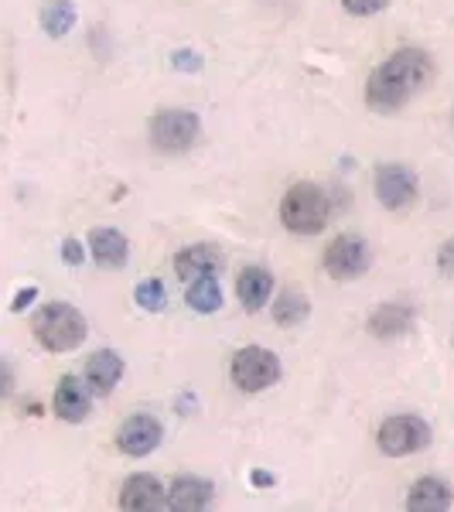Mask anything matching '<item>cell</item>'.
Wrapping results in <instances>:
<instances>
[{
    "label": "cell",
    "mask_w": 454,
    "mask_h": 512,
    "mask_svg": "<svg viewBox=\"0 0 454 512\" xmlns=\"http://www.w3.org/2000/svg\"><path fill=\"white\" fill-rule=\"evenodd\" d=\"M431 72H434V65L424 52L403 48V52L386 59L373 76H369L366 103L373 106V110H400L407 99H414L420 89L427 86Z\"/></svg>",
    "instance_id": "cell-1"
},
{
    "label": "cell",
    "mask_w": 454,
    "mask_h": 512,
    "mask_svg": "<svg viewBox=\"0 0 454 512\" xmlns=\"http://www.w3.org/2000/svg\"><path fill=\"white\" fill-rule=\"evenodd\" d=\"M328 216H332V202H328V195L321 192L318 185H311V181L294 185L291 192L284 195V202H280V219H284V226L297 236L321 233Z\"/></svg>",
    "instance_id": "cell-2"
},
{
    "label": "cell",
    "mask_w": 454,
    "mask_h": 512,
    "mask_svg": "<svg viewBox=\"0 0 454 512\" xmlns=\"http://www.w3.org/2000/svg\"><path fill=\"white\" fill-rule=\"evenodd\" d=\"M35 335L48 352H72L86 338V318L72 304H48L35 318Z\"/></svg>",
    "instance_id": "cell-3"
},
{
    "label": "cell",
    "mask_w": 454,
    "mask_h": 512,
    "mask_svg": "<svg viewBox=\"0 0 454 512\" xmlns=\"http://www.w3.org/2000/svg\"><path fill=\"white\" fill-rule=\"evenodd\" d=\"M233 383L246 393H260L267 386H274L280 379V362L274 352H267L263 345H246L243 352H236L233 359Z\"/></svg>",
    "instance_id": "cell-4"
},
{
    "label": "cell",
    "mask_w": 454,
    "mask_h": 512,
    "mask_svg": "<svg viewBox=\"0 0 454 512\" xmlns=\"http://www.w3.org/2000/svg\"><path fill=\"white\" fill-rule=\"evenodd\" d=\"M198 140V117L188 110H164L151 120V144L164 154H181Z\"/></svg>",
    "instance_id": "cell-5"
},
{
    "label": "cell",
    "mask_w": 454,
    "mask_h": 512,
    "mask_svg": "<svg viewBox=\"0 0 454 512\" xmlns=\"http://www.w3.org/2000/svg\"><path fill=\"white\" fill-rule=\"evenodd\" d=\"M431 444V427L420 417H393L379 427V448L390 458H403Z\"/></svg>",
    "instance_id": "cell-6"
},
{
    "label": "cell",
    "mask_w": 454,
    "mask_h": 512,
    "mask_svg": "<svg viewBox=\"0 0 454 512\" xmlns=\"http://www.w3.org/2000/svg\"><path fill=\"white\" fill-rule=\"evenodd\" d=\"M325 270L335 280H356L369 270V246L359 236L342 233L328 243L325 250Z\"/></svg>",
    "instance_id": "cell-7"
},
{
    "label": "cell",
    "mask_w": 454,
    "mask_h": 512,
    "mask_svg": "<svg viewBox=\"0 0 454 512\" xmlns=\"http://www.w3.org/2000/svg\"><path fill=\"white\" fill-rule=\"evenodd\" d=\"M376 195L386 209H407L417 202V175L403 164H383L376 171Z\"/></svg>",
    "instance_id": "cell-8"
},
{
    "label": "cell",
    "mask_w": 454,
    "mask_h": 512,
    "mask_svg": "<svg viewBox=\"0 0 454 512\" xmlns=\"http://www.w3.org/2000/svg\"><path fill=\"white\" fill-rule=\"evenodd\" d=\"M161 444V424L147 414H137L130 420H123V427L117 431V448L130 458H144Z\"/></svg>",
    "instance_id": "cell-9"
},
{
    "label": "cell",
    "mask_w": 454,
    "mask_h": 512,
    "mask_svg": "<svg viewBox=\"0 0 454 512\" xmlns=\"http://www.w3.org/2000/svg\"><path fill=\"white\" fill-rule=\"evenodd\" d=\"M120 506L127 512H154L164 506V485L154 475H134L127 478L120 492Z\"/></svg>",
    "instance_id": "cell-10"
},
{
    "label": "cell",
    "mask_w": 454,
    "mask_h": 512,
    "mask_svg": "<svg viewBox=\"0 0 454 512\" xmlns=\"http://www.w3.org/2000/svg\"><path fill=\"white\" fill-rule=\"evenodd\" d=\"M209 502H212V482H205V478L181 475L168 489V506L178 512H198L209 506Z\"/></svg>",
    "instance_id": "cell-11"
},
{
    "label": "cell",
    "mask_w": 454,
    "mask_h": 512,
    "mask_svg": "<svg viewBox=\"0 0 454 512\" xmlns=\"http://www.w3.org/2000/svg\"><path fill=\"white\" fill-rule=\"evenodd\" d=\"M222 267V253L216 246H188L175 256V270L181 280H198V277H216Z\"/></svg>",
    "instance_id": "cell-12"
},
{
    "label": "cell",
    "mask_w": 454,
    "mask_h": 512,
    "mask_svg": "<svg viewBox=\"0 0 454 512\" xmlns=\"http://www.w3.org/2000/svg\"><path fill=\"white\" fill-rule=\"evenodd\" d=\"M407 509L414 512H444L451 509V485L441 478H420L407 495Z\"/></svg>",
    "instance_id": "cell-13"
},
{
    "label": "cell",
    "mask_w": 454,
    "mask_h": 512,
    "mask_svg": "<svg viewBox=\"0 0 454 512\" xmlns=\"http://www.w3.org/2000/svg\"><path fill=\"white\" fill-rule=\"evenodd\" d=\"M270 291H274V277L263 267H246L236 280V294L246 311H260L263 304H267Z\"/></svg>",
    "instance_id": "cell-14"
},
{
    "label": "cell",
    "mask_w": 454,
    "mask_h": 512,
    "mask_svg": "<svg viewBox=\"0 0 454 512\" xmlns=\"http://www.w3.org/2000/svg\"><path fill=\"white\" fill-rule=\"evenodd\" d=\"M55 414L69 420V424H79V420L89 417V396L76 376H65L59 390H55Z\"/></svg>",
    "instance_id": "cell-15"
},
{
    "label": "cell",
    "mask_w": 454,
    "mask_h": 512,
    "mask_svg": "<svg viewBox=\"0 0 454 512\" xmlns=\"http://www.w3.org/2000/svg\"><path fill=\"white\" fill-rule=\"evenodd\" d=\"M89 250H93L99 267H110L117 270L127 263V239L117 229H93L89 233Z\"/></svg>",
    "instance_id": "cell-16"
},
{
    "label": "cell",
    "mask_w": 454,
    "mask_h": 512,
    "mask_svg": "<svg viewBox=\"0 0 454 512\" xmlns=\"http://www.w3.org/2000/svg\"><path fill=\"white\" fill-rule=\"evenodd\" d=\"M410 325H414V311L400 301L383 304V308H376L373 318H369V332L376 338H396V335L407 332Z\"/></svg>",
    "instance_id": "cell-17"
},
{
    "label": "cell",
    "mask_w": 454,
    "mask_h": 512,
    "mask_svg": "<svg viewBox=\"0 0 454 512\" xmlns=\"http://www.w3.org/2000/svg\"><path fill=\"white\" fill-rule=\"evenodd\" d=\"M123 376V362L117 352H96L86 366V379L96 393H110Z\"/></svg>",
    "instance_id": "cell-18"
},
{
    "label": "cell",
    "mask_w": 454,
    "mask_h": 512,
    "mask_svg": "<svg viewBox=\"0 0 454 512\" xmlns=\"http://www.w3.org/2000/svg\"><path fill=\"white\" fill-rule=\"evenodd\" d=\"M188 304H192L195 311H202V315H212V311L222 308V287L216 277H198L192 280V287H188Z\"/></svg>",
    "instance_id": "cell-19"
},
{
    "label": "cell",
    "mask_w": 454,
    "mask_h": 512,
    "mask_svg": "<svg viewBox=\"0 0 454 512\" xmlns=\"http://www.w3.org/2000/svg\"><path fill=\"white\" fill-rule=\"evenodd\" d=\"M41 24H45V31L55 38L69 35V28L76 24V7H72V0H48L45 11H41Z\"/></svg>",
    "instance_id": "cell-20"
},
{
    "label": "cell",
    "mask_w": 454,
    "mask_h": 512,
    "mask_svg": "<svg viewBox=\"0 0 454 512\" xmlns=\"http://www.w3.org/2000/svg\"><path fill=\"white\" fill-rule=\"evenodd\" d=\"M304 318H308V297H304L301 291H284L277 297V304H274L277 325L294 328V325H301Z\"/></svg>",
    "instance_id": "cell-21"
},
{
    "label": "cell",
    "mask_w": 454,
    "mask_h": 512,
    "mask_svg": "<svg viewBox=\"0 0 454 512\" xmlns=\"http://www.w3.org/2000/svg\"><path fill=\"white\" fill-rule=\"evenodd\" d=\"M137 304L140 308H147V311H161L164 308V301H168V291H164V284L161 280H144V284L137 287Z\"/></svg>",
    "instance_id": "cell-22"
},
{
    "label": "cell",
    "mask_w": 454,
    "mask_h": 512,
    "mask_svg": "<svg viewBox=\"0 0 454 512\" xmlns=\"http://www.w3.org/2000/svg\"><path fill=\"white\" fill-rule=\"evenodd\" d=\"M349 14H376L386 7V0H342Z\"/></svg>",
    "instance_id": "cell-23"
},
{
    "label": "cell",
    "mask_w": 454,
    "mask_h": 512,
    "mask_svg": "<svg viewBox=\"0 0 454 512\" xmlns=\"http://www.w3.org/2000/svg\"><path fill=\"white\" fill-rule=\"evenodd\" d=\"M62 256H65V263H69V267H82V260H86V250H82L79 239H65V243H62Z\"/></svg>",
    "instance_id": "cell-24"
},
{
    "label": "cell",
    "mask_w": 454,
    "mask_h": 512,
    "mask_svg": "<svg viewBox=\"0 0 454 512\" xmlns=\"http://www.w3.org/2000/svg\"><path fill=\"white\" fill-rule=\"evenodd\" d=\"M437 263H441L444 274L454 277V239H451V243H444V250H441V256H437Z\"/></svg>",
    "instance_id": "cell-25"
},
{
    "label": "cell",
    "mask_w": 454,
    "mask_h": 512,
    "mask_svg": "<svg viewBox=\"0 0 454 512\" xmlns=\"http://www.w3.org/2000/svg\"><path fill=\"white\" fill-rule=\"evenodd\" d=\"M35 297H38V287H28V291H21V294H18V301H14L11 308H14V311H24V304H31Z\"/></svg>",
    "instance_id": "cell-26"
},
{
    "label": "cell",
    "mask_w": 454,
    "mask_h": 512,
    "mask_svg": "<svg viewBox=\"0 0 454 512\" xmlns=\"http://www.w3.org/2000/svg\"><path fill=\"white\" fill-rule=\"evenodd\" d=\"M175 65H178V69H198V59H195V52H178Z\"/></svg>",
    "instance_id": "cell-27"
},
{
    "label": "cell",
    "mask_w": 454,
    "mask_h": 512,
    "mask_svg": "<svg viewBox=\"0 0 454 512\" xmlns=\"http://www.w3.org/2000/svg\"><path fill=\"white\" fill-rule=\"evenodd\" d=\"M253 482H257V485H274V475H267V472H257V475H253Z\"/></svg>",
    "instance_id": "cell-28"
}]
</instances>
